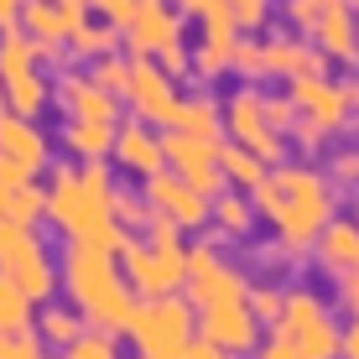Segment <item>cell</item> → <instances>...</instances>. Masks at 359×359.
I'll use <instances>...</instances> for the list:
<instances>
[{
    "mask_svg": "<svg viewBox=\"0 0 359 359\" xmlns=\"http://www.w3.org/2000/svg\"><path fill=\"white\" fill-rule=\"evenodd\" d=\"M0 214L11 219V224H27V229H36L47 219V193L36 188V182H21V188H11L6 193V208Z\"/></svg>",
    "mask_w": 359,
    "mask_h": 359,
    "instance_id": "cell-30",
    "label": "cell"
},
{
    "mask_svg": "<svg viewBox=\"0 0 359 359\" xmlns=\"http://www.w3.org/2000/svg\"><path fill=\"white\" fill-rule=\"evenodd\" d=\"M57 281L68 287L73 307L83 313L89 328L126 333L135 292H130V281L120 276V250H104V245H94V240H68L63 276H57Z\"/></svg>",
    "mask_w": 359,
    "mask_h": 359,
    "instance_id": "cell-3",
    "label": "cell"
},
{
    "mask_svg": "<svg viewBox=\"0 0 359 359\" xmlns=\"http://www.w3.org/2000/svg\"><path fill=\"white\" fill-rule=\"evenodd\" d=\"M0 151L16 156V162H27L32 172H42L47 156H53V141H47V130L36 126L32 115H16V109L0 104Z\"/></svg>",
    "mask_w": 359,
    "mask_h": 359,
    "instance_id": "cell-18",
    "label": "cell"
},
{
    "mask_svg": "<svg viewBox=\"0 0 359 359\" xmlns=\"http://www.w3.org/2000/svg\"><path fill=\"white\" fill-rule=\"evenodd\" d=\"M349 109L359 115V83H349Z\"/></svg>",
    "mask_w": 359,
    "mask_h": 359,
    "instance_id": "cell-52",
    "label": "cell"
},
{
    "mask_svg": "<svg viewBox=\"0 0 359 359\" xmlns=\"http://www.w3.org/2000/svg\"><path fill=\"white\" fill-rule=\"evenodd\" d=\"M57 11H63V21H68V32H73L83 16H89V0H57Z\"/></svg>",
    "mask_w": 359,
    "mask_h": 359,
    "instance_id": "cell-50",
    "label": "cell"
},
{
    "mask_svg": "<svg viewBox=\"0 0 359 359\" xmlns=\"http://www.w3.org/2000/svg\"><path fill=\"white\" fill-rule=\"evenodd\" d=\"M57 104L68 109L73 120H99V126H120V99L109 89H99L89 73H63V79L53 83Z\"/></svg>",
    "mask_w": 359,
    "mask_h": 359,
    "instance_id": "cell-15",
    "label": "cell"
},
{
    "mask_svg": "<svg viewBox=\"0 0 359 359\" xmlns=\"http://www.w3.org/2000/svg\"><path fill=\"white\" fill-rule=\"evenodd\" d=\"M0 359H47V339L36 328H6L0 333Z\"/></svg>",
    "mask_w": 359,
    "mask_h": 359,
    "instance_id": "cell-35",
    "label": "cell"
},
{
    "mask_svg": "<svg viewBox=\"0 0 359 359\" xmlns=\"http://www.w3.org/2000/svg\"><path fill=\"white\" fill-rule=\"evenodd\" d=\"M250 203H255V219H266L276 229V245L287 261L313 250L318 229L339 214L333 208V182L318 167H302V162H292V167L276 162L261 177V188L250 193Z\"/></svg>",
    "mask_w": 359,
    "mask_h": 359,
    "instance_id": "cell-1",
    "label": "cell"
},
{
    "mask_svg": "<svg viewBox=\"0 0 359 359\" xmlns=\"http://www.w3.org/2000/svg\"><path fill=\"white\" fill-rule=\"evenodd\" d=\"M109 156H115L120 172H135V177L167 167L162 135H151V126H146V120H126V126H115V146H109Z\"/></svg>",
    "mask_w": 359,
    "mask_h": 359,
    "instance_id": "cell-17",
    "label": "cell"
},
{
    "mask_svg": "<svg viewBox=\"0 0 359 359\" xmlns=\"http://www.w3.org/2000/svg\"><path fill=\"white\" fill-rule=\"evenodd\" d=\"M224 6H229L234 32H261L271 21V0H224Z\"/></svg>",
    "mask_w": 359,
    "mask_h": 359,
    "instance_id": "cell-38",
    "label": "cell"
},
{
    "mask_svg": "<svg viewBox=\"0 0 359 359\" xmlns=\"http://www.w3.org/2000/svg\"><path fill=\"white\" fill-rule=\"evenodd\" d=\"M115 32H120V27H109V21H104V27H94V21L83 16L79 27L68 32V42H73L68 53H73V57H89V63H94L99 53H115V47H120V36H115Z\"/></svg>",
    "mask_w": 359,
    "mask_h": 359,
    "instance_id": "cell-32",
    "label": "cell"
},
{
    "mask_svg": "<svg viewBox=\"0 0 359 359\" xmlns=\"http://www.w3.org/2000/svg\"><path fill=\"white\" fill-rule=\"evenodd\" d=\"M339 302L349 307V318H359V266L339 276Z\"/></svg>",
    "mask_w": 359,
    "mask_h": 359,
    "instance_id": "cell-46",
    "label": "cell"
},
{
    "mask_svg": "<svg viewBox=\"0 0 359 359\" xmlns=\"http://www.w3.org/2000/svg\"><path fill=\"white\" fill-rule=\"evenodd\" d=\"M177 130H188V135H203V141H224V115H219V99H208V94H193V99H182Z\"/></svg>",
    "mask_w": 359,
    "mask_h": 359,
    "instance_id": "cell-25",
    "label": "cell"
},
{
    "mask_svg": "<svg viewBox=\"0 0 359 359\" xmlns=\"http://www.w3.org/2000/svg\"><path fill=\"white\" fill-rule=\"evenodd\" d=\"M182 359H234V354H224L219 344H208L203 333H193V344H188V354H182Z\"/></svg>",
    "mask_w": 359,
    "mask_h": 359,
    "instance_id": "cell-48",
    "label": "cell"
},
{
    "mask_svg": "<svg viewBox=\"0 0 359 359\" xmlns=\"http://www.w3.org/2000/svg\"><path fill=\"white\" fill-rule=\"evenodd\" d=\"M141 198L156 208V214L177 219L182 234L208 224V193H198L193 182H182L172 167H162V172H146V177H141Z\"/></svg>",
    "mask_w": 359,
    "mask_h": 359,
    "instance_id": "cell-12",
    "label": "cell"
},
{
    "mask_svg": "<svg viewBox=\"0 0 359 359\" xmlns=\"http://www.w3.org/2000/svg\"><path fill=\"white\" fill-rule=\"evenodd\" d=\"M208 224H219V234H224V240L250 234V224H255L250 193H245V188H219L214 198H208Z\"/></svg>",
    "mask_w": 359,
    "mask_h": 359,
    "instance_id": "cell-21",
    "label": "cell"
},
{
    "mask_svg": "<svg viewBox=\"0 0 359 359\" xmlns=\"http://www.w3.org/2000/svg\"><path fill=\"white\" fill-rule=\"evenodd\" d=\"M135 6H141V0H89V11H99L109 27H126V21L135 16Z\"/></svg>",
    "mask_w": 359,
    "mask_h": 359,
    "instance_id": "cell-42",
    "label": "cell"
},
{
    "mask_svg": "<svg viewBox=\"0 0 359 359\" xmlns=\"http://www.w3.org/2000/svg\"><path fill=\"white\" fill-rule=\"evenodd\" d=\"M21 32H32L36 42H68V21L57 0H21Z\"/></svg>",
    "mask_w": 359,
    "mask_h": 359,
    "instance_id": "cell-27",
    "label": "cell"
},
{
    "mask_svg": "<svg viewBox=\"0 0 359 359\" xmlns=\"http://www.w3.org/2000/svg\"><path fill=\"white\" fill-rule=\"evenodd\" d=\"M120 276L130 281L135 297H167L182 292V276H188V245L182 240H130L120 245Z\"/></svg>",
    "mask_w": 359,
    "mask_h": 359,
    "instance_id": "cell-5",
    "label": "cell"
},
{
    "mask_svg": "<svg viewBox=\"0 0 359 359\" xmlns=\"http://www.w3.org/2000/svg\"><path fill=\"white\" fill-rule=\"evenodd\" d=\"M0 104H6V99H0Z\"/></svg>",
    "mask_w": 359,
    "mask_h": 359,
    "instance_id": "cell-54",
    "label": "cell"
},
{
    "mask_svg": "<svg viewBox=\"0 0 359 359\" xmlns=\"http://www.w3.org/2000/svg\"><path fill=\"white\" fill-rule=\"evenodd\" d=\"M42 193H47V219L63 229V240H94L104 250L126 245V229L115 219V177H109L104 156H89L79 172L57 167Z\"/></svg>",
    "mask_w": 359,
    "mask_h": 359,
    "instance_id": "cell-2",
    "label": "cell"
},
{
    "mask_svg": "<svg viewBox=\"0 0 359 359\" xmlns=\"http://www.w3.org/2000/svg\"><path fill=\"white\" fill-rule=\"evenodd\" d=\"M115 219H120V229H146V219H151V203H146L141 193H115Z\"/></svg>",
    "mask_w": 359,
    "mask_h": 359,
    "instance_id": "cell-39",
    "label": "cell"
},
{
    "mask_svg": "<svg viewBox=\"0 0 359 359\" xmlns=\"http://www.w3.org/2000/svg\"><path fill=\"white\" fill-rule=\"evenodd\" d=\"M21 27V0H0V32Z\"/></svg>",
    "mask_w": 359,
    "mask_h": 359,
    "instance_id": "cell-51",
    "label": "cell"
},
{
    "mask_svg": "<svg viewBox=\"0 0 359 359\" xmlns=\"http://www.w3.org/2000/svg\"><path fill=\"white\" fill-rule=\"evenodd\" d=\"M339 359H359V318L349 328H339Z\"/></svg>",
    "mask_w": 359,
    "mask_h": 359,
    "instance_id": "cell-49",
    "label": "cell"
},
{
    "mask_svg": "<svg viewBox=\"0 0 359 359\" xmlns=\"http://www.w3.org/2000/svg\"><path fill=\"white\" fill-rule=\"evenodd\" d=\"M130 344H135V354L141 359H182L188 354V344H193V302L188 297H177V292H167V297H135V307H130Z\"/></svg>",
    "mask_w": 359,
    "mask_h": 359,
    "instance_id": "cell-4",
    "label": "cell"
},
{
    "mask_svg": "<svg viewBox=\"0 0 359 359\" xmlns=\"http://www.w3.org/2000/svg\"><path fill=\"white\" fill-rule=\"evenodd\" d=\"M0 99H6V109L36 120L47 109V99H53V83L42 79V68H32V73H16V79H0Z\"/></svg>",
    "mask_w": 359,
    "mask_h": 359,
    "instance_id": "cell-22",
    "label": "cell"
},
{
    "mask_svg": "<svg viewBox=\"0 0 359 359\" xmlns=\"http://www.w3.org/2000/svg\"><path fill=\"white\" fill-rule=\"evenodd\" d=\"M57 359H120V339L104 333V328H83L73 344H63Z\"/></svg>",
    "mask_w": 359,
    "mask_h": 359,
    "instance_id": "cell-33",
    "label": "cell"
},
{
    "mask_svg": "<svg viewBox=\"0 0 359 359\" xmlns=\"http://www.w3.org/2000/svg\"><path fill=\"white\" fill-rule=\"evenodd\" d=\"M349 11H354V27H359V0H349Z\"/></svg>",
    "mask_w": 359,
    "mask_h": 359,
    "instance_id": "cell-53",
    "label": "cell"
},
{
    "mask_svg": "<svg viewBox=\"0 0 359 359\" xmlns=\"http://www.w3.org/2000/svg\"><path fill=\"white\" fill-rule=\"evenodd\" d=\"M255 354H261V359H302V354H297V344L281 339V333H271L266 344H255Z\"/></svg>",
    "mask_w": 359,
    "mask_h": 359,
    "instance_id": "cell-45",
    "label": "cell"
},
{
    "mask_svg": "<svg viewBox=\"0 0 359 359\" xmlns=\"http://www.w3.org/2000/svg\"><path fill=\"white\" fill-rule=\"evenodd\" d=\"M32 328L42 333L47 344H57V349H63V344H73L89 323H83V313H79L73 302H68V307H63V302H47L42 313H36V323H32Z\"/></svg>",
    "mask_w": 359,
    "mask_h": 359,
    "instance_id": "cell-26",
    "label": "cell"
},
{
    "mask_svg": "<svg viewBox=\"0 0 359 359\" xmlns=\"http://www.w3.org/2000/svg\"><path fill=\"white\" fill-rule=\"evenodd\" d=\"M313 255H318V266H323V271H333V276L354 271L359 266V219H339V214H333L328 224L318 229Z\"/></svg>",
    "mask_w": 359,
    "mask_h": 359,
    "instance_id": "cell-20",
    "label": "cell"
},
{
    "mask_svg": "<svg viewBox=\"0 0 359 359\" xmlns=\"http://www.w3.org/2000/svg\"><path fill=\"white\" fill-rule=\"evenodd\" d=\"M36 323V302L27 297V287H21L11 271H0V333L6 328H32Z\"/></svg>",
    "mask_w": 359,
    "mask_h": 359,
    "instance_id": "cell-28",
    "label": "cell"
},
{
    "mask_svg": "<svg viewBox=\"0 0 359 359\" xmlns=\"http://www.w3.org/2000/svg\"><path fill=\"white\" fill-rule=\"evenodd\" d=\"M89 79L99 83V89H109L115 99H126V83H130V57H120V47H115V53H99Z\"/></svg>",
    "mask_w": 359,
    "mask_h": 359,
    "instance_id": "cell-34",
    "label": "cell"
},
{
    "mask_svg": "<svg viewBox=\"0 0 359 359\" xmlns=\"http://www.w3.org/2000/svg\"><path fill=\"white\" fill-rule=\"evenodd\" d=\"M126 99H130L135 120H146L151 130L177 126V115H182V89H177V79H172V73L156 63V57H130Z\"/></svg>",
    "mask_w": 359,
    "mask_h": 359,
    "instance_id": "cell-7",
    "label": "cell"
},
{
    "mask_svg": "<svg viewBox=\"0 0 359 359\" xmlns=\"http://www.w3.org/2000/svg\"><path fill=\"white\" fill-rule=\"evenodd\" d=\"M198 313V333H203L208 344H219L224 354H255V344H261V323H255V313L245 302H214V307H193Z\"/></svg>",
    "mask_w": 359,
    "mask_h": 359,
    "instance_id": "cell-13",
    "label": "cell"
},
{
    "mask_svg": "<svg viewBox=\"0 0 359 359\" xmlns=\"http://www.w3.org/2000/svg\"><path fill=\"white\" fill-rule=\"evenodd\" d=\"M287 83H292L297 115L313 120L323 135L349 126V115H354V109H349V83H333L328 73H302V79H287Z\"/></svg>",
    "mask_w": 359,
    "mask_h": 359,
    "instance_id": "cell-11",
    "label": "cell"
},
{
    "mask_svg": "<svg viewBox=\"0 0 359 359\" xmlns=\"http://www.w3.org/2000/svg\"><path fill=\"white\" fill-rule=\"evenodd\" d=\"M292 130H297V146H302V151H318V146H323V141H328V135H323V130H318V126H313V120H302V115H297V126H292Z\"/></svg>",
    "mask_w": 359,
    "mask_h": 359,
    "instance_id": "cell-47",
    "label": "cell"
},
{
    "mask_svg": "<svg viewBox=\"0 0 359 359\" xmlns=\"http://www.w3.org/2000/svg\"><path fill=\"white\" fill-rule=\"evenodd\" d=\"M323 6H328V0H287V21L307 36V32L318 27V16H323Z\"/></svg>",
    "mask_w": 359,
    "mask_h": 359,
    "instance_id": "cell-41",
    "label": "cell"
},
{
    "mask_svg": "<svg viewBox=\"0 0 359 359\" xmlns=\"http://www.w3.org/2000/svg\"><path fill=\"white\" fill-rule=\"evenodd\" d=\"M219 172H224V182H229V188L255 193V188H261V177H266L271 167L250 151V146H240V141H219Z\"/></svg>",
    "mask_w": 359,
    "mask_h": 359,
    "instance_id": "cell-23",
    "label": "cell"
},
{
    "mask_svg": "<svg viewBox=\"0 0 359 359\" xmlns=\"http://www.w3.org/2000/svg\"><path fill=\"white\" fill-rule=\"evenodd\" d=\"M63 146L73 156H109V146H115V126H99V120H73L68 115V126H63Z\"/></svg>",
    "mask_w": 359,
    "mask_h": 359,
    "instance_id": "cell-24",
    "label": "cell"
},
{
    "mask_svg": "<svg viewBox=\"0 0 359 359\" xmlns=\"http://www.w3.org/2000/svg\"><path fill=\"white\" fill-rule=\"evenodd\" d=\"M261 109H266V126L276 130V135H287L297 126V104H292V94H261Z\"/></svg>",
    "mask_w": 359,
    "mask_h": 359,
    "instance_id": "cell-40",
    "label": "cell"
},
{
    "mask_svg": "<svg viewBox=\"0 0 359 359\" xmlns=\"http://www.w3.org/2000/svg\"><path fill=\"white\" fill-rule=\"evenodd\" d=\"M162 156H167V167L177 172L182 182H193L198 193L214 198L219 188H229L224 172H219V141H203V135H188V130L167 126V135H162Z\"/></svg>",
    "mask_w": 359,
    "mask_h": 359,
    "instance_id": "cell-10",
    "label": "cell"
},
{
    "mask_svg": "<svg viewBox=\"0 0 359 359\" xmlns=\"http://www.w3.org/2000/svg\"><path fill=\"white\" fill-rule=\"evenodd\" d=\"M271 333L292 339L302 359H339V323L318 302V292H307V287L281 292V318L271 323Z\"/></svg>",
    "mask_w": 359,
    "mask_h": 359,
    "instance_id": "cell-6",
    "label": "cell"
},
{
    "mask_svg": "<svg viewBox=\"0 0 359 359\" xmlns=\"http://www.w3.org/2000/svg\"><path fill=\"white\" fill-rule=\"evenodd\" d=\"M318 42V53L328 57V63H344V68H359V27H354V11L349 0H328L323 16H318V27L307 32Z\"/></svg>",
    "mask_w": 359,
    "mask_h": 359,
    "instance_id": "cell-16",
    "label": "cell"
},
{
    "mask_svg": "<svg viewBox=\"0 0 359 359\" xmlns=\"http://www.w3.org/2000/svg\"><path fill=\"white\" fill-rule=\"evenodd\" d=\"M229 73H240L245 83L266 79V63H261V42H255L250 32H240V36H234V57H229Z\"/></svg>",
    "mask_w": 359,
    "mask_h": 359,
    "instance_id": "cell-36",
    "label": "cell"
},
{
    "mask_svg": "<svg viewBox=\"0 0 359 359\" xmlns=\"http://www.w3.org/2000/svg\"><path fill=\"white\" fill-rule=\"evenodd\" d=\"M219 115H224V130L234 135L240 146H250L255 156H261L266 167H276L281 156H287V141H281L276 130L266 126V109H261V89H234L224 104H219Z\"/></svg>",
    "mask_w": 359,
    "mask_h": 359,
    "instance_id": "cell-9",
    "label": "cell"
},
{
    "mask_svg": "<svg viewBox=\"0 0 359 359\" xmlns=\"http://www.w3.org/2000/svg\"><path fill=\"white\" fill-rule=\"evenodd\" d=\"M47 245L36 240V229H27V224H11L6 214H0V271H16L27 255H42Z\"/></svg>",
    "mask_w": 359,
    "mask_h": 359,
    "instance_id": "cell-29",
    "label": "cell"
},
{
    "mask_svg": "<svg viewBox=\"0 0 359 359\" xmlns=\"http://www.w3.org/2000/svg\"><path fill=\"white\" fill-rule=\"evenodd\" d=\"M261 63L276 79H302V73H323L328 57L318 53V42H302V36H271L261 42Z\"/></svg>",
    "mask_w": 359,
    "mask_h": 359,
    "instance_id": "cell-19",
    "label": "cell"
},
{
    "mask_svg": "<svg viewBox=\"0 0 359 359\" xmlns=\"http://www.w3.org/2000/svg\"><path fill=\"white\" fill-rule=\"evenodd\" d=\"M11 276L21 281V287H27V297L32 302H47V297L57 292V266H53V255H27V261H21L16 271H11Z\"/></svg>",
    "mask_w": 359,
    "mask_h": 359,
    "instance_id": "cell-31",
    "label": "cell"
},
{
    "mask_svg": "<svg viewBox=\"0 0 359 359\" xmlns=\"http://www.w3.org/2000/svg\"><path fill=\"white\" fill-rule=\"evenodd\" d=\"M245 287L250 281L234 271L224 255H219L214 240L193 245L188 250V276H182V292H188L193 307H214V302H245Z\"/></svg>",
    "mask_w": 359,
    "mask_h": 359,
    "instance_id": "cell-8",
    "label": "cell"
},
{
    "mask_svg": "<svg viewBox=\"0 0 359 359\" xmlns=\"http://www.w3.org/2000/svg\"><path fill=\"white\" fill-rule=\"evenodd\" d=\"M21 182H36V172L27 162H16V156L0 151V188H21Z\"/></svg>",
    "mask_w": 359,
    "mask_h": 359,
    "instance_id": "cell-44",
    "label": "cell"
},
{
    "mask_svg": "<svg viewBox=\"0 0 359 359\" xmlns=\"http://www.w3.org/2000/svg\"><path fill=\"white\" fill-rule=\"evenodd\" d=\"M120 32H126V42H130L135 57H156V53H167V47L182 42V16L172 6H162V0H141L135 16Z\"/></svg>",
    "mask_w": 359,
    "mask_h": 359,
    "instance_id": "cell-14",
    "label": "cell"
},
{
    "mask_svg": "<svg viewBox=\"0 0 359 359\" xmlns=\"http://www.w3.org/2000/svg\"><path fill=\"white\" fill-rule=\"evenodd\" d=\"M245 307L255 313L261 328H271L281 318V287H245Z\"/></svg>",
    "mask_w": 359,
    "mask_h": 359,
    "instance_id": "cell-37",
    "label": "cell"
},
{
    "mask_svg": "<svg viewBox=\"0 0 359 359\" xmlns=\"http://www.w3.org/2000/svg\"><path fill=\"white\" fill-rule=\"evenodd\" d=\"M328 177L344 182V188H354V182H359V151H339V156L328 162Z\"/></svg>",
    "mask_w": 359,
    "mask_h": 359,
    "instance_id": "cell-43",
    "label": "cell"
}]
</instances>
